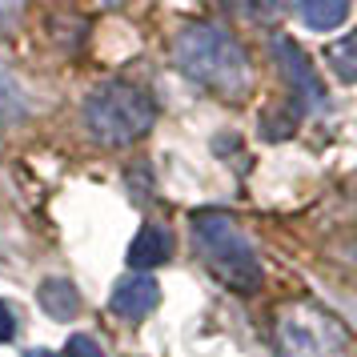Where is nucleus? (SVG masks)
<instances>
[{"label":"nucleus","mask_w":357,"mask_h":357,"mask_svg":"<svg viewBox=\"0 0 357 357\" xmlns=\"http://www.w3.org/2000/svg\"><path fill=\"white\" fill-rule=\"evenodd\" d=\"M173 65L181 68V77H189L201 84L205 93L221 100H245L253 89V68H249V52L241 49V40L209 20L185 24L173 40Z\"/></svg>","instance_id":"nucleus-1"},{"label":"nucleus","mask_w":357,"mask_h":357,"mask_svg":"<svg viewBox=\"0 0 357 357\" xmlns=\"http://www.w3.org/2000/svg\"><path fill=\"white\" fill-rule=\"evenodd\" d=\"M193 241L201 249V261L225 289L233 293H257L265 281L261 257L253 241L241 233V225L221 209L193 213Z\"/></svg>","instance_id":"nucleus-2"},{"label":"nucleus","mask_w":357,"mask_h":357,"mask_svg":"<svg viewBox=\"0 0 357 357\" xmlns=\"http://www.w3.org/2000/svg\"><path fill=\"white\" fill-rule=\"evenodd\" d=\"M153 125H157V105L132 81H121V77L100 81L84 97V129L93 132L100 145L125 149L132 141L149 137Z\"/></svg>","instance_id":"nucleus-3"},{"label":"nucleus","mask_w":357,"mask_h":357,"mask_svg":"<svg viewBox=\"0 0 357 357\" xmlns=\"http://www.w3.org/2000/svg\"><path fill=\"white\" fill-rule=\"evenodd\" d=\"M277 349L285 357H349V329L337 313L297 301L277 317Z\"/></svg>","instance_id":"nucleus-4"},{"label":"nucleus","mask_w":357,"mask_h":357,"mask_svg":"<svg viewBox=\"0 0 357 357\" xmlns=\"http://www.w3.org/2000/svg\"><path fill=\"white\" fill-rule=\"evenodd\" d=\"M273 56L277 65H281V73H285V81L293 84V105H301V109H317V105H325V84L321 77H317V65H309V56L301 52V45H293L289 36H277L273 40Z\"/></svg>","instance_id":"nucleus-5"},{"label":"nucleus","mask_w":357,"mask_h":357,"mask_svg":"<svg viewBox=\"0 0 357 357\" xmlns=\"http://www.w3.org/2000/svg\"><path fill=\"white\" fill-rule=\"evenodd\" d=\"M157 305H161V285L149 273H129L125 281H116L113 301H109V309L116 317H125V321H141Z\"/></svg>","instance_id":"nucleus-6"},{"label":"nucleus","mask_w":357,"mask_h":357,"mask_svg":"<svg viewBox=\"0 0 357 357\" xmlns=\"http://www.w3.org/2000/svg\"><path fill=\"white\" fill-rule=\"evenodd\" d=\"M173 257V233L165 225H145L129 245V269H157Z\"/></svg>","instance_id":"nucleus-7"},{"label":"nucleus","mask_w":357,"mask_h":357,"mask_svg":"<svg viewBox=\"0 0 357 357\" xmlns=\"http://www.w3.org/2000/svg\"><path fill=\"white\" fill-rule=\"evenodd\" d=\"M36 301H40V309L52 321H73L81 313V293H77V285L68 277H45L40 289H36Z\"/></svg>","instance_id":"nucleus-8"},{"label":"nucleus","mask_w":357,"mask_h":357,"mask_svg":"<svg viewBox=\"0 0 357 357\" xmlns=\"http://www.w3.org/2000/svg\"><path fill=\"white\" fill-rule=\"evenodd\" d=\"M349 4L345 0H329V4H321V0H305V4H297V17L305 20L313 33H333V29H341L345 20H349Z\"/></svg>","instance_id":"nucleus-9"},{"label":"nucleus","mask_w":357,"mask_h":357,"mask_svg":"<svg viewBox=\"0 0 357 357\" xmlns=\"http://www.w3.org/2000/svg\"><path fill=\"white\" fill-rule=\"evenodd\" d=\"M20 121H29V100L20 84L0 68V125H20Z\"/></svg>","instance_id":"nucleus-10"},{"label":"nucleus","mask_w":357,"mask_h":357,"mask_svg":"<svg viewBox=\"0 0 357 357\" xmlns=\"http://www.w3.org/2000/svg\"><path fill=\"white\" fill-rule=\"evenodd\" d=\"M325 56H329V65H333V73H337L341 81L349 84L357 77V61H354V36H341L337 45H329L325 49Z\"/></svg>","instance_id":"nucleus-11"},{"label":"nucleus","mask_w":357,"mask_h":357,"mask_svg":"<svg viewBox=\"0 0 357 357\" xmlns=\"http://www.w3.org/2000/svg\"><path fill=\"white\" fill-rule=\"evenodd\" d=\"M61 357H105V349L97 345V337H89V333H73L65 341V354Z\"/></svg>","instance_id":"nucleus-12"},{"label":"nucleus","mask_w":357,"mask_h":357,"mask_svg":"<svg viewBox=\"0 0 357 357\" xmlns=\"http://www.w3.org/2000/svg\"><path fill=\"white\" fill-rule=\"evenodd\" d=\"M13 337H17V313H13V305L0 301V341H13Z\"/></svg>","instance_id":"nucleus-13"},{"label":"nucleus","mask_w":357,"mask_h":357,"mask_svg":"<svg viewBox=\"0 0 357 357\" xmlns=\"http://www.w3.org/2000/svg\"><path fill=\"white\" fill-rule=\"evenodd\" d=\"M24 357H52V354H49V349H29Z\"/></svg>","instance_id":"nucleus-14"}]
</instances>
